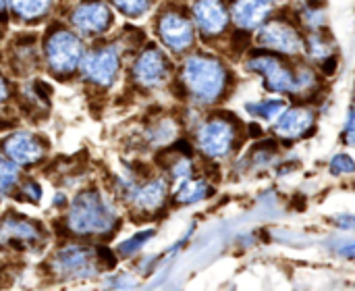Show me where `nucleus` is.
<instances>
[{"label": "nucleus", "mask_w": 355, "mask_h": 291, "mask_svg": "<svg viewBox=\"0 0 355 291\" xmlns=\"http://www.w3.org/2000/svg\"><path fill=\"white\" fill-rule=\"evenodd\" d=\"M50 0H12V8L17 15H21L23 19H33L40 17L48 10Z\"/></svg>", "instance_id": "6ab92c4d"}, {"label": "nucleus", "mask_w": 355, "mask_h": 291, "mask_svg": "<svg viewBox=\"0 0 355 291\" xmlns=\"http://www.w3.org/2000/svg\"><path fill=\"white\" fill-rule=\"evenodd\" d=\"M196 21L206 35H214L227 25V10L220 0H198L193 6Z\"/></svg>", "instance_id": "f8f14e48"}, {"label": "nucleus", "mask_w": 355, "mask_h": 291, "mask_svg": "<svg viewBox=\"0 0 355 291\" xmlns=\"http://www.w3.org/2000/svg\"><path fill=\"white\" fill-rule=\"evenodd\" d=\"M248 110L256 117L268 119V121H277L279 115L285 113V102L281 100H268V102H260V104H250Z\"/></svg>", "instance_id": "aec40b11"}, {"label": "nucleus", "mask_w": 355, "mask_h": 291, "mask_svg": "<svg viewBox=\"0 0 355 291\" xmlns=\"http://www.w3.org/2000/svg\"><path fill=\"white\" fill-rule=\"evenodd\" d=\"M314 117L310 110L306 108H295V110H289L285 113L279 123H277V133L283 135V138H297V135H304L306 129L312 125Z\"/></svg>", "instance_id": "dca6fc26"}, {"label": "nucleus", "mask_w": 355, "mask_h": 291, "mask_svg": "<svg viewBox=\"0 0 355 291\" xmlns=\"http://www.w3.org/2000/svg\"><path fill=\"white\" fill-rule=\"evenodd\" d=\"M347 142H349V144H354V142H355V121H354V115L349 117V125H347Z\"/></svg>", "instance_id": "393cba45"}, {"label": "nucleus", "mask_w": 355, "mask_h": 291, "mask_svg": "<svg viewBox=\"0 0 355 291\" xmlns=\"http://www.w3.org/2000/svg\"><path fill=\"white\" fill-rule=\"evenodd\" d=\"M331 169H333V173H349V171H354L355 169V163L349 156L341 154V156H337V158L331 163Z\"/></svg>", "instance_id": "b1692460"}, {"label": "nucleus", "mask_w": 355, "mask_h": 291, "mask_svg": "<svg viewBox=\"0 0 355 291\" xmlns=\"http://www.w3.org/2000/svg\"><path fill=\"white\" fill-rule=\"evenodd\" d=\"M335 65H337V58L333 56L331 60H327V63H324V73H327V75H333V71H335Z\"/></svg>", "instance_id": "a878e982"}, {"label": "nucleus", "mask_w": 355, "mask_h": 291, "mask_svg": "<svg viewBox=\"0 0 355 291\" xmlns=\"http://www.w3.org/2000/svg\"><path fill=\"white\" fill-rule=\"evenodd\" d=\"M4 96H6V83H4V79L0 77V102L4 100Z\"/></svg>", "instance_id": "cd10ccee"}, {"label": "nucleus", "mask_w": 355, "mask_h": 291, "mask_svg": "<svg viewBox=\"0 0 355 291\" xmlns=\"http://www.w3.org/2000/svg\"><path fill=\"white\" fill-rule=\"evenodd\" d=\"M148 238H152V231H144V233L131 238L129 242H125V244L121 246V254H133L135 250H139V248L148 242Z\"/></svg>", "instance_id": "5701e85b"}, {"label": "nucleus", "mask_w": 355, "mask_h": 291, "mask_svg": "<svg viewBox=\"0 0 355 291\" xmlns=\"http://www.w3.org/2000/svg\"><path fill=\"white\" fill-rule=\"evenodd\" d=\"M343 254H345V256H352V258H355V244L347 246V248H343Z\"/></svg>", "instance_id": "bb28decb"}, {"label": "nucleus", "mask_w": 355, "mask_h": 291, "mask_svg": "<svg viewBox=\"0 0 355 291\" xmlns=\"http://www.w3.org/2000/svg\"><path fill=\"white\" fill-rule=\"evenodd\" d=\"M206 190H208V188H206L204 181L185 179L183 185H181L179 192H177V202H183V204H187V202H198V200H202V198L208 194Z\"/></svg>", "instance_id": "a211bd4d"}, {"label": "nucleus", "mask_w": 355, "mask_h": 291, "mask_svg": "<svg viewBox=\"0 0 355 291\" xmlns=\"http://www.w3.org/2000/svg\"><path fill=\"white\" fill-rule=\"evenodd\" d=\"M272 0H237L233 17L239 27H258L270 13Z\"/></svg>", "instance_id": "ddd939ff"}, {"label": "nucleus", "mask_w": 355, "mask_h": 291, "mask_svg": "<svg viewBox=\"0 0 355 291\" xmlns=\"http://www.w3.org/2000/svg\"><path fill=\"white\" fill-rule=\"evenodd\" d=\"M83 71L85 75L100 85L112 83L116 71H119V52L114 48H100L83 58Z\"/></svg>", "instance_id": "39448f33"}, {"label": "nucleus", "mask_w": 355, "mask_h": 291, "mask_svg": "<svg viewBox=\"0 0 355 291\" xmlns=\"http://www.w3.org/2000/svg\"><path fill=\"white\" fill-rule=\"evenodd\" d=\"M56 267L62 275L69 277H81L92 271V254L81 248H69L58 254Z\"/></svg>", "instance_id": "2eb2a0df"}, {"label": "nucleus", "mask_w": 355, "mask_h": 291, "mask_svg": "<svg viewBox=\"0 0 355 291\" xmlns=\"http://www.w3.org/2000/svg\"><path fill=\"white\" fill-rule=\"evenodd\" d=\"M46 54L54 71H71L83 60V46L77 35L69 31H58L48 40Z\"/></svg>", "instance_id": "7ed1b4c3"}, {"label": "nucleus", "mask_w": 355, "mask_h": 291, "mask_svg": "<svg viewBox=\"0 0 355 291\" xmlns=\"http://www.w3.org/2000/svg\"><path fill=\"white\" fill-rule=\"evenodd\" d=\"M183 79L193 96L210 102L220 94L223 85H225V69L216 58L193 56L185 63Z\"/></svg>", "instance_id": "f03ea898"}, {"label": "nucleus", "mask_w": 355, "mask_h": 291, "mask_svg": "<svg viewBox=\"0 0 355 291\" xmlns=\"http://www.w3.org/2000/svg\"><path fill=\"white\" fill-rule=\"evenodd\" d=\"M250 69L264 75L266 83L275 92H289L295 90V77L293 73L272 54H262L250 60Z\"/></svg>", "instance_id": "20e7f679"}, {"label": "nucleus", "mask_w": 355, "mask_h": 291, "mask_svg": "<svg viewBox=\"0 0 355 291\" xmlns=\"http://www.w3.org/2000/svg\"><path fill=\"white\" fill-rule=\"evenodd\" d=\"M233 138H235V131L229 123L210 121L208 125L202 127V131L198 135V144L208 156H223L229 152Z\"/></svg>", "instance_id": "0eeeda50"}, {"label": "nucleus", "mask_w": 355, "mask_h": 291, "mask_svg": "<svg viewBox=\"0 0 355 291\" xmlns=\"http://www.w3.org/2000/svg\"><path fill=\"white\" fill-rule=\"evenodd\" d=\"M4 152L17 165H33L42 158L44 146L40 144V140H35L29 133H17L6 142Z\"/></svg>", "instance_id": "9b49d317"}, {"label": "nucleus", "mask_w": 355, "mask_h": 291, "mask_svg": "<svg viewBox=\"0 0 355 291\" xmlns=\"http://www.w3.org/2000/svg\"><path fill=\"white\" fill-rule=\"evenodd\" d=\"M258 40H260V44H264L272 50H279V52H287V54L302 50L300 33L291 25L281 23V21H272V23L264 25Z\"/></svg>", "instance_id": "423d86ee"}, {"label": "nucleus", "mask_w": 355, "mask_h": 291, "mask_svg": "<svg viewBox=\"0 0 355 291\" xmlns=\"http://www.w3.org/2000/svg\"><path fill=\"white\" fill-rule=\"evenodd\" d=\"M168 75V63L160 50L150 48L146 50L139 60L135 63V77L141 85H158Z\"/></svg>", "instance_id": "9d476101"}, {"label": "nucleus", "mask_w": 355, "mask_h": 291, "mask_svg": "<svg viewBox=\"0 0 355 291\" xmlns=\"http://www.w3.org/2000/svg\"><path fill=\"white\" fill-rule=\"evenodd\" d=\"M0 242L2 244H35L40 242V231L33 223L23 219H6L0 225Z\"/></svg>", "instance_id": "4468645a"}, {"label": "nucleus", "mask_w": 355, "mask_h": 291, "mask_svg": "<svg viewBox=\"0 0 355 291\" xmlns=\"http://www.w3.org/2000/svg\"><path fill=\"white\" fill-rule=\"evenodd\" d=\"M112 2L121 13H125L129 17H137V15L146 13V8L150 4V0H112Z\"/></svg>", "instance_id": "412c9836"}, {"label": "nucleus", "mask_w": 355, "mask_h": 291, "mask_svg": "<svg viewBox=\"0 0 355 291\" xmlns=\"http://www.w3.org/2000/svg\"><path fill=\"white\" fill-rule=\"evenodd\" d=\"M158 31H160L162 42L168 48H173V50H185L191 44V40H193L191 23L183 15H179V13H166L160 19Z\"/></svg>", "instance_id": "6e6552de"}, {"label": "nucleus", "mask_w": 355, "mask_h": 291, "mask_svg": "<svg viewBox=\"0 0 355 291\" xmlns=\"http://www.w3.org/2000/svg\"><path fill=\"white\" fill-rule=\"evenodd\" d=\"M6 2H8V0H0V8H4V6H6Z\"/></svg>", "instance_id": "c85d7f7f"}, {"label": "nucleus", "mask_w": 355, "mask_h": 291, "mask_svg": "<svg viewBox=\"0 0 355 291\" xmlns=\"http://www.w3.org/2000/svg\"><path fill=\"white\" fill-rule=\"evenodd\" d=\"M73 25L81 31V33H102L104 29H108L110 25V10L106 4L102 2H87L81 4L75 13H73Z\"/></svg>", "instance_id": "1a4fd4ad"}, {"label": "nucleus", "mask_w": 355, "mask_h": 291, "mask_svg": "<svg viewBox=\"0 0 355 291\" xmlns=\"http://www.w3.org/2000/svg\"><path fill=\"white\" fill-rule=\"evenodd\" d=\"M17 181V171L10 163L0 160V194L6 192L8 188H12Z\"/></svg>", "instance_id": "4be33fe9"}, {"label": "nucleus", "mask_w": 355, "mask_h": 291, "mask_svg": "<svg viewBox=\"0 0 355 291\" xmlns=\"http://www.w3.org/2000/svg\"><path fill=\"white\" fill-rule=\"evenodd\" d=\"M164 196H166V185H164V181L156 179V181H150V183L137 188L133 192V202L141 210H156L158 206H162Z\"/></svg>", "instance_id": "f3484780"}, {"label": "nucleus", "mask_w": 355, "mask_h": 291, "mask_svg": "<svg viewBox=\"0 0 355 291\" xmlns=\"http://www.w3.org/2000/svg\"><path fill=\"white\" fill-rule=\"evenodd\" d=\"M114 215L110 206L96 194V192H85L81 194L69 213V225L77 233H104L112 227Z\"/></svg>", "instance_id": "f257e3e1"}]
</instances>
